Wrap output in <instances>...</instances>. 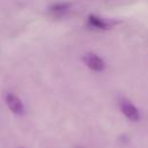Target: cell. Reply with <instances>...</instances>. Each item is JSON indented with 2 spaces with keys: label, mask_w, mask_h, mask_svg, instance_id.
<instances>
[{
  "label": "cell",
  "mask_w": 148,
  "mask_h": 148,
  "mask_svg": "<svg viewBox=\"0 0 148 148\" xmlns=\"http://www.w3.org/2000/svg\"><path fill=\"white\" fill-rule=\"evenodd\" d=\"M119 106H120V110H121L123 114L126 118H128L132 121H139L140 120V117H141L140 116V111L128 99H121L120 103H119Z\"/></svg>",
  "instance_id": "cell-2"
},
{
  "label": "cell",
  "mask_w": 148,
  "mask_h": 148,
  "mask_svg": "<svg viewBox=\"0 0 148 148\" xmlns=\"http://www.w3.org/2000/svg\"><path fill=\"white\" fill-rule=\"evenodd\" d=\"M82 61L84 62V65L88 68H90L94 72H102L105 68V64H104L103 59L101 57H98L97 54L91 53V52H88V53L83 54Z\"/></svg>",
  "instance_id": "cell-1"
},
{
  "label": "cell",
  "mask_w": 148,
  "mask_h": 148,
  "mask_svg": "<svg viewBox=\"0 0 148 148\" xmlns=\"http://www.w3.org/2000/svg\"><path fill=\"white\" fill-rule=\"evenodd\" d=\"M71 8V3L68 2H61V3H56L50 7V10L53 13H64Z\"/></svg>",
  "instance_id": "cell-5"
},
{
  "label": "cell",
  "mask_w": 148,
  "mask_h": 148,
  "mask_svg": "<svg viewBox=\"0 0 148 148\" xmlns=\"http://www.w3.org/2000/svg\"><path fill=\"white\" fill-rule=\"evenodd\" d=\"M6 104L8 106V109L14 113V114H23L24 112V105L21 102V99L13 92H7L6 94Z\"/></svg>",
  "instance_id": "cell-3"
},
{
  "label": "cell",
  "mask_w": 148,
  "mask_h": 148,
  "mask_svg": "<svg viewBox=\"0 0 148 148\" xmlns=\"http://www.w3.org/2000/svg\"><path fill=\"white\" fill-rule=\"evenodd\" d=\"M88 22H89V24H90L91 27H94V28H96V29L105 30V29L109 28V24H108L105 21H103L101 17L95 16V15H89V16H88Z\"/></svg>",
  "instance_id": "cell-4"
}]
</instances>
